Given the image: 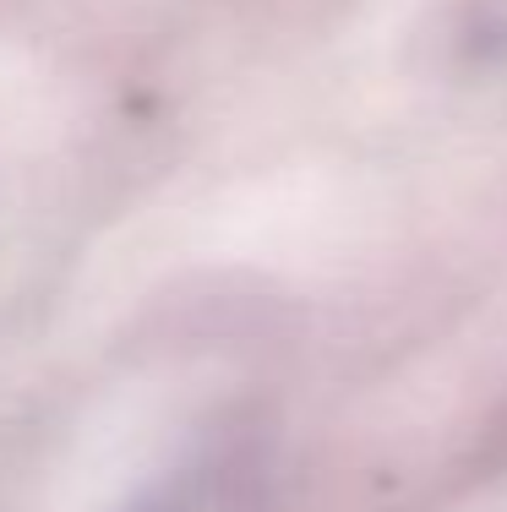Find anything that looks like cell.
<instances>
[{"label":"cell","instance_id":"cell-1","mask_svg":"<svg viewBox=\"0 0 507 512\" xmlns=\"http://www.w3.org/2000/svg\"><path fill=\"white\" fill-rule=\"evenodd\" d=\"M273 463L246 431L202 442L191 458L164 469L126 512H268Z\"/></svg>","mask_w":507,"mask_h":512}]
</instances>
